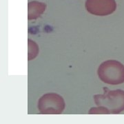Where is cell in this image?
<instances>
[{
	"label": "cell",
	"instance_id": "5b68a950",
	"mask_svg": "<svg viewBox=\"0 0 124 124\" xmlns=\"http://www.w3.org/2000/svg\"><path fill=\"white\" fill-rule=\"evenodd\" d=\"M46 8V4L43 2L32 1L28 4V19H36L44 13Z\"/></svg>",
	"mask_w": 124,
	"mask_h": 124
},
{
	"label": "cell",
	"instance_id": "8992f818",
	"mask_svg": "<svg viewBox=\"0 0 124 124\" xmlns=\"http://www.w3.org/2000/svg\"><path fill=\"white\" fill-rule=\"evenodd\" d=\"M28 60L31 61L34 59L37 56L39 53V49L38 45L32 40L28 39Z\"/></svg>",
	"mask_w": 124,
	"mask_h": 124
},
{
	"label": "cell",
	"instance_id": "52a82bcc",
	"mask_svg": "<svg viewBox=\"0 0 124 124\" xmlns=\"http://www.w3.org/2000/svg\"><path fill=\"white\" fill-rule=\"evenodd\" d=\"M89 115H108L110 114V112L107 109L106 107L100 106L94 107L90 108L88 112Z\"/></svg>",
	"mask_w": 124,
	"mask_h": 124
},
{
	"label": "cell",
	"instance_id": "277c9868",
	"mask_svg": "<svg viewBox=\"0 0 124 124\" xmlns=\"http://www.w3.org/2000/svg\"><path fill=\"white\" fill-rule=\"evenodd\" d=\"M87 11L97 16H106L113 13L116 8L115 0H86Z\"/></svg>",
	"mask_w": 124,
	"mask_h": 124
},
{
	"label": "cell",
	"instance_id": "6da1fadb",
	"mask_svg": "<svg viewBox=\"0 0 124 124\" xmlns=\"http://www.w3.org/2000/svg\"><path fill=\"white\" fill-rule=\"evenodd\" d=\"M104 93L95 94L94 100L97 106H104L110 112V114H119L124 110V90H110L103 88Z\"/></svg>",
	"mask_w": 124,
	"mask_h": 124
},
{
	"label": "cell",
	"instance_id": "3957f363",
	"mask_svg": "<svg viewBox=\"0 0 124 124\" xmlns=\"http://www.w3.org/2000/svg\"><path fill=\"white\" fill-rule=\"evenodd\" d=\"M65 107L63 98L56 93L45 94L37 103L38 110L41 115H61Z\"/></svg>",
	"mask_w": 124,
	"mask_h": 124
},
{
	"label": "cell",
	"instance_id": "7a4b0ae2",
	"mask_svg": "<svg viewBox=\"0 0 124 124\" xmlns=\"http://www.w3.org/2000/svg\"><path fill=\"white\" fill-rule=\"evenodd\" d=\"M99 78L103 83L119 85L124 83V65L116 60H107L101 63L97 70Z\"/></svg>",
	"mask_w": 124,
	"mask_h": 124
}]
</instances>
